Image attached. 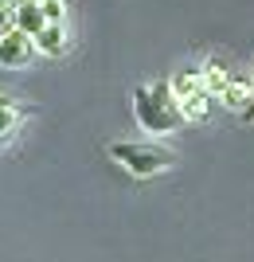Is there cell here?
I'll list each match as a JSON object with an SVG mask.
<instances>
[{"label": "cell", "instance_id": "cell-1", "mask_svg": "<svg viewBox=\"0 0 254 262\" xmlns=\"http://www.w3.org/2000/svg\"><path fill=\"white\" fill-rule=\"evenodd\" d=\"M133 114H137V125L145 133H172L184 121L180 102L172 98L168 82H141L133 90Z\"/></svg>", "mask_w": 254, "mask_h": 262}, {"label": "cell", "instance_id": "cell-2", "mask_svg": "<svg viewBox=\"0 0 254 262\" xmlns=\"http://www.w3.org/2000/svg\"><path fill=\"white\" fill-rule=\"evenodd\" d=\"M110 157L133 176H156V172H165V168L176 164V153L165 149V145H156V141H113Z\"/></svg>", "mask_w": 254, "mask_h": 262}, {"label": "cell", "instance_id": "cell-3", "mask_svg": "<svg viewBox=\"0 0 254 262\" xmlns=\"http://www.w3.org/2000/svg\"><path fill=\"white\" fill-rule=\"evenodd\" d=\"M35 55V35L20 32V28H12L4 39H0V67L4 71H16V67H28Z\"/></svg>", "mask_w": 254, "mask_h": 262}, {"label": "cell", "instance_id": "cell-4", "mask_svg": "<svg viewBox=\"0 0 254 262\" xmlns=\"http://www.w3.org/2000/svg\"><path fill=\"white\" fill-rule=\"evenodd\" d=\"M16 28L28 35H39L47 28V12L39 0H16Z\"/></svg>", "mask_w": 254, "mask_h": 262}, {"label": "cell", "instance_id": "cell-5", "mask_svg": "<svg viewBox=\"0 0 254 262\" xmlns=\"http://www.w3.org/2000/svg\"><path fill=\"white\" fill-rule=\"evenodd\" d=\"M35 51H39V55H55V59H59V55H66V51H71L66 28H63V24H47L43 32L35 35Z\"/></svg>", "mask_w": 254, "mask_h": 262}, {"label": "cell", "instance_id": "cell-6", "mask_svg": "<svg viewBox=\"0 0 254 262\" xmlns=\"http://www.w3.org/2000/svg\"><path fill=\"white\" fill-rule=\"evenodd\" d=\"M199 78H203V90H207L211 98H219L223 90H227V82H231V71H227V63H219V59H207V63L199 67Z\"/></svg>", "mask_w": 254, "mask_h": 262}, {"label": "cell", "instance_id": "cell-7", "mask_svg": "<svg viewBox=\"0 0 254 262\" xmlns=\"http://www.w3.org/2000/svg\"><path fill=\"white\" fill-rule=\"evenodd\" d=\"M219 98L227 102L231 110H239V114H243V110L254 102V82H250V78H239V75H235L231 82H227V90H223Z\"/></svg>", "mask_w": 254, "mask_h": 262}, {"label": "cell", "instance_id": "cell-8", "mask_svg": "<svg viewBox=\"0 0 254 262\" xmlns=\"http://www.w3.org/2000/svg\"><path fill=\"white\" fill-rule=\"evenodd\" d=\"M168 86H172V98L184 102V98H192V94L203 86V78H199V71H176V75L168 78Z\"/></svg>", "mask_w": 254, "mask_h": 262}, {"label": "cell", "instance_id": "cell-9", "mask_svg": "<svg viewBox=\"0 0 254 262\" xmlns=\"http://www.w3.org/2000/svg\"><path fill=\"white\" fill-rule=\"evenodd\" d=\"M16 125H20V106H16V98L0 94V145H4V141H12Z\"/></svg>", "mask_w": 254, "mask_h": 262}, {"label": "cell", "instance_id": "cell-10", "mask_svg": "<svg viewBox=\"0 0 254 262\" xmlns=\"http://www.w3.org/2000/svg\"><path fill=\"white\" fill-rule=\"evenodd\" d=\"M207 110H211V94H207L203 86H199L196 94H192V98H184V102H180V114H184L188 121H203V118H207Z\"/></svg>", "mask_w": 254, "mask_h": 262}, {"label": "cell", "instance_id": "cell-11", "mask_svg": "<svg viewBox=\"0 0 254 262\" xmlns=\"http://www.w3.org/2000/svg\"><path fill=\"white\" fill-rule=\"evenodd\" d=\"M16 28V0H0V39Z\"/></svg>", "mask_w": 254, "mask_h": 262}, {"label": "cell", "instance_id": "cell-12", "mask_svg": "<svg viewBox=\"0 0 254 262\" xmlns=\"http://www.w3.org/2000/svg\"><path fill=\"white\" fill-rule=\"evenodd\" d=\"M43 12H47V24H63L66 4H63V0H43Z\"/></svg>", "mask_w": 254, "mask_h": 262}, {"label": "cell", "instance_id": "cell-13", "mask_svg": "<svg viewBox=\"0 0 254 262\" xmlns=\"http://www.w3.org/2000/svg\"><path fill=\"white\" fill-rule=\"evenodd\" d=\"M39 4H43V0H39Z\"/></svg>", "mask_w": 254, "mask_h": 262}]
</instances>
